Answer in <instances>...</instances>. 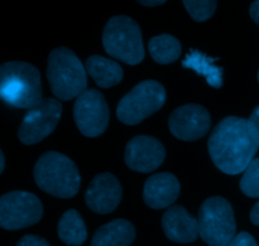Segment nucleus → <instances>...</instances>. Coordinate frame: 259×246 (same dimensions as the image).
I'll return each mask as SVG.
<instances>
[{
  "instance_id": "nucleus-15",
  "label": "nucleus",
  "mask_w": 259,
  "mask_h": 246,
  "mask_svg": "<svg viewBox=\"0 0 259 246\" xmlns=\"http://www.w3.org/2000/svg\"><path fill=\"white\" fill-rule=\"evenodd\" d=\"M180 191L181 186L176 176L167 172L157 173L144 183L143 200L147 206L153 210L169 209L179 197Z\"/></svg>"
},
{
  "instance_id": "nucleus-21",
  "label": "nucleus",
  "mask_w": 259,
  "mask_h": 246,
  "mask_svg": "<svg viewBox=\"0 0 259 246\" xmlns=\"http://www.w3.org/2000/svg\"><path fill=\"white\" fill-rule=\"evenodd\" d=\"M239 187L245 196L259 199V158H255L245 169Z\"/></svg>"
},
{
  "instance_id": "nucleus-23",
  "label": "nucleus",
  "mask_w": 259,
  "mask_h": 246,
  "mask_svg": "<svg viewBox=\"0 0 259 246\" xmlns=\"http://www.w3.org/2000/svg\"><path fill=\"white\" fill-rule=\"evenodd\" d=\"M248 128H249L253 140L255 141L259 148V105L253 110L249 119H248Z\"/></svg>"
},
{
  "instance_id": "nucleus-1",
  "label": "nucleus",
  "mask_w": 259,
  "mask_h": 246,
  "mask_svg": "<svg viewBox=\"0 0 259 246\" xmlns=\"http://www.w3.org/2000/svg\"><path fill=\"white\" fill-rule=\"evenodd\" d=\"M207 149L215 166L223 173L235 176L254 161L258 145L248 128V119L228 116L214 128Z\"/></svg>"
},
{
  "instance_id": "nucleus-22",
  "label": "nucleus",
  "mask_w": 259,
  "mask_h": 246,
  "mask_svg": "<svg viewBox=\"0 0 259 246\" xmlns=\"http://www.w3.org/2000/svg\"><path fill=\"white\" fill-rule=\"evenodd\" d=\"M184 5L192 19L196 22H205L212 17L218 3L214 0H185Z\"/></svg>"
},
{
  "instance_id": "nucleus-8",
  "label": "nucleus",
  "mask_w": 259,
  "mask_h": 246,
  "mask_svg": "<svg viewBox=\"0 0 259 246\" xmlns=\"http://www.w3.org/2000/svg\"><path fill=\"white\" fill-rule=\"evenodd\" d=\"M43 206L35 194L13 191L0 199V226L9 231L29 227L39 222Z\"/></svg>"
},
{
  "instance_id": "nucleus-17",
  "label": "nucleus",
  "mask_w": 259,
  "mask_h": 246,
  "mask_svg": "<svg viewBox=\"0 0 259 246\" xmlns=\"http://www.w3.org/2000/svg\"><path fill=\"white\" fill-rule=\"evenodd\" d=\"M85 68L86 72L101 88L113 87L123 80L124 72L120 65L110 58L103 57V56H90L86 60Z\"/></svg>"
},
{
  "instance_id": "nucleus-27",
  "label": "nucleus",
  "mask_w": 259,
  "mask_h": 246,
  "mask_svg": "<svg viewBox=\"0 0 259 246\" xmlns=\"http://www.w3.org/2000/svg\"><path fill=\"white\" fill-rule=\"evenodd\" d=\"M249 217L252 224H254L255 226H259V201L252 207V210H250Z\"/></svg>"
},
{
  "instance_id": "nucleus-30",
  "label": "nucleus",
  "mask_w": 259,
  "mask_h": 246,
  "mask_svg": "<svg viewBox=\"0 0 259 246\" xmlns=\"http://www.w3.org/2000/svg\"><path fill=\"white\" fill-rule=\"evenodd\" d=\"M258 82H259V71H258Z\"/></svg>"
},
{
  "instance_id": "nucleus-11",
  "label": "nucleus",
  "mask_w": 259,
  "mask_h": 246,
  "mask_svg": "<svg viewBox=\"0 0 259 246\" xmlns=\"http://www.w3.org/2000/svg\"><path fill=\"white\" fill-rule=\"evenodd\" d=\"M168 126L172 135L180 140L195 141L206 135L211 126V118L204 106L187 104L172 111Z\"/></svg>"
},
{
  "instance_id": "nucleus-19",
  "label": "nucleus",
  "mask_w": 259,
  "mask_h": 246,
  "mask_svg": "<svg viewBox=\"0 0 259 246\" xmlns=\"http://www.w3.org/2000/svg\"><path fill=\"white\" fill-rule=\"evenodd\" d=\"M58 237L68 246H80L88 239V230L82 217L76 210H67L61 216L57 226Z\"/></svg>"
},
{
  "instance_id": "nucleus-20",
  "label": "nucleus",
  "mask_w": 259,
  "mask_h": 246,
  "mask_svg": "<svg viewBox=\"0 0 259 246\" xmlns=\"http://www.w3.org/2000/svg\"><path fill=\"white\" fill-rule=\"evenodd\" d=\"M148 51L157 63L169 65L181 55V43L171 34H159L149 39Z\"/></svg>"
},
{
  "instance_id": "nucleus-29",
  "label": "nucleus",
  "mask_w": 259,
  "mask_h": 246,
  "mask_svg": "<svg viewBox=\"0 0 259 246\" xmlns=\"http://www.w3.org/2000/svg\"><path fill=\"white\" fill-rule=\"evenodd\" d=\"M0 161H2L0 173H3V172H4V168H5V158H4V153H3V151H0Z\"/></svg>"
},
{
  "instance_id": "nucleus-10",
  "label": "nucleus",
  "mask_w": 259,
  "mask_h": 246,
  "mask_svg": "<svg viewBox=\"0 0 259 246\" xmlns=\"http://www.w3.org/2000/svg\"><path fill=\"white\" fill-rule=\"evenodd\" d=\"M109 115L108 103L96 88H89L76 99L73 119L81 134L88 138H96L106 130Z\"/></svg>"
},
{
  "instance_id": "nucleus-3",
  "label": "nucleus",
  "mask_w": 259,
  "mask_h": 246,
  "mask_svg": "<svg viewBox=\"0 0 259 246\" xmlns=\"http://www.w3.org/2000/svg\"><path fill=\"white\" fill-rule=\"evenodd\" d=\"M34 181L46 193L71 199L80 189L81 177L73 161L58 152H46L34 166Z\"/></svg>"
},
{
  "instance_id": "nucleus-2",
  "label": "nucleus",
  "mask_w": 259,
  "mask_h": 246,
  "mask_svg": "<svg viewBox=\"0 0 259 246\" xmlns=\"http://www.w3.org/2000/svg\"><path fill=\"white\" fill-rule=\"evenodd\" d=\"M0 95L9 105L32 109L43 100L39 71L30 63L19 61L2 65Z\"/></svg>"
},
{
  "instance_id": "nucleus-14",
  "label": "nucleus",
  "mask_w": 259,
  "mask_h": 246,
  "mask_svg": "<svg viewBox=\"0 0 259 246\" xmlns=\"http://www.w3.org/2000/svg\"><path fill=\"white\" fill-rule=\"evenodd\" d=\"M162 229L167 239L189 244L200 236L199 221L182 206H171L162 217Z\"/></svg>"
},
{
  "instance_id": "nucleus-16",
  "label": "nucleus",
  "mask_w": 259,
  "mask_h": 246,
  "mask_svg": "<svg viewBox=\"0 0 259 246\" xmlns=\"http://www.w3.org/2000/svg\"><path fill=\"white\" fill-rule=\"evenodd\" d=\"M136 239V229L123 219L113 220L96 230L90 246H129Z\"/></svg>"
},
{
  "instance_id": "nucleus-12",
  "label": "nucleus",
  "mask_w": 259,
  "mask_h": 246,
  "mask_svg": "<svg viewBox=\"0 0 259 246\" xmlns=\"http://www.w3.org/2000/svg\"><path fill=\"white\" fill-rule=\"evenodd\" d=\"M166 158L163 144L156 138L148 135H138L132 138L125 146L126 166L136 172L149 173L158 168Z\"/></svg>"
},
{
  "instance_id": "nucleus-6",
  "label": "nucleus",
  "mask_w": 259,
  "mask_h": 246,
  "mask_svg": "<svg viewBox=\"0 0 259 246\" xmlns=\"http://www.w3.org/2000/svg\"><path fill=\"white\" fill-rule=\"evenodd\" d=\"M200 237L209 246H228L237 235L233 207L228 200L214 196L205 200L199 211Z\"/></svg>"
},
{
  "instance_id": "nucleus-28",
  "label": "nucleus",
  "mask_w": 259,
  "mask_h": 246,
  "mask_svg": "<svg viewBox=\"0 0 259 246\" xmlns=\"http://www.w3.org/2000/svg\"><path fill=\"white\" fill-rule=\"evenodd\" d=\"M164 0H152V2H148V0H141L139 2V4L141 5H144V7H158V5H162L164 4Z\"/></svg>"
},
{
  "instance_id": "nucleus-4",
  "label": "nucleus",
  "mask_w": 259,
  "mask_h": 246,
  "mask_svg": "<svg viewBox=\"0 0 259 246\" xmlns=\"http://www.w3.org/2000/svg\"><path fill=\"white\" fill-rule=\"evenodd\" d=\"M47 78L53 95L62 101L77 99L88 91L85 66L66 47L55 48L48 56Z\"/></svg>"
},
{
  "instance_id": "nucleus-24",
  "label": "nucleus",
  "mask_w": 259,
  "mask_h": 246,
  "mask_svg": "<svg viewBox=\"0 0 259 246\" xmlns=\"http://www.w3.org/2000/svg\"><path fill=\"white\" fill-rule=\"evenodd\" d=\"M228 246H258V244L252 235L243 231L239 232V234L229 242Z\"/></svg>"
},
{
  "instance_id": "nucleus-26",
  "label": "nucleus",
  "mask_w": 259,
  "mask_h": 246,
  "mask_svg": "<svg viewBox=\"0 0 259 246\" xmlns=\"http://www.w3.org/2000/svg\"><path fill=\"white\" fill-rule=\"evenodd\" d=\"M249 14L250 18L259 25V0L252 3V5L249 8Z\"/></svg>"
},
{
  "instance_id": "nucleus-9",
  "label": "nucleus",
  "mask_w": 259,
  "mask_h": 246,
  "mask_svg": "<svg viewBox=\"0 0 259 246\" xmlns=\"http://www.w3.org/2000/svg\"><path fill=\"white\" fill-rule=\"evenodd\" d=\"M62 115V105L56 99H43L28 110L18 130V138L25 145H32L47 138L56 129Z\"/></svg>"
},
{
  "instance_id": "nucleus-18",
  "label": "nucleus",
  "mask_w": 259,
  "mask_h": 246,
  "mask_svg": "<svg viewBox=\"0 0 259 246\" xmlns=\"http://www.w3.org/2000/svg\"><path fill=\"white\" fill-rule=\"evenodd\" d=\"M217 58H211L197 50H191L182 61V66L204 76L210 86L220 88L223 85V70L215 66Z\"/></svg>"
},
{
  "instance_id": "nucleus-7",
  "label": "nucleus",
  "mask_w": 259,
  "mask_h": 246,
  "mask_svg": "<svg viewBox=\"0 0 259 246\" xmlns=\"http://www.w3.org/2000/svg\"><path fill=\"white\" fill-rule=\"evenodd\" d=\"M166 101V90L158 81L146 80L134 86L118 104L116 116L125 125H137L157 113Z\"/></svg>"
},
{
  "instance_id": "nucleus-25",
  "label": "nucleus",
  "mask_w": 259,
  "mask_h": 246,
  "mask_svg": "<svg viewBox=\"0 0 259 246\" xmlns=\"http://www.w3.org/2000/svg\"><path fill=\"white\" fill-rule=\"evenodd\" d=\"M17 246H51L47 240L35 235H25L18 241Z\"/></svg>"
},
{
  "instance_id": "nucleus-5",
  "label": "nucleus",
  "mask_w": 259,
  "mask_h": 246,
  "mask_svg": "<svg viewBox=\"0 0 259 246\" xmlns=\"http://www.w3.org/2000/svg\"><path fill=\"white\" fill-rule=\"evenodd\" d=\"M103 45L110 57L131 66L141 63L146 55L141 28L126 15L109 19L103 32Z\"/></svg>"
},
{
  "instance_id": "nucleus-13",
  "label": "nucleus",
  "mask_w": 259,
  "mask_h": 246,
  "mask_svg": "<svg viewBox=\"0 0 259 246\" xmlns=\"http://www.w3.org/2000/svg\"><path fill=\"white\" fill-rule=\"evenodd\" d=\"M121 189L118 178L111 173H100L91 181L85 193V202L95 214H111L120 204Z\"/></svg>"
}]
</instances>
